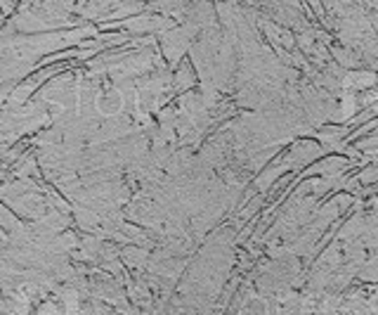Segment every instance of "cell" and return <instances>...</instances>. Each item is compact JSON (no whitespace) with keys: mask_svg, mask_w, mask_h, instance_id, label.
<instances>
[{"mask_svg":"<svg viewBox=\"0 0 378 315\" xmlns=\"http://www.w3.org/2000/svg\"><path fill=\"white\" fill-rule=\"evenodd\" d=\"M121 107H123V95L118 93L116 88H104L102 93H99V97H97V109L102 111V114H107V116H114V114H118L121 111Z\"/></svg>","mask_w":378,"mask_h":315,"instance_id":"cell-1","label":"cell"},{"mask_svg":"<svg viewBox=\"0 0 378 315\" xmlns=\"http://www.w3.org/2000/svg\"><path fill=\"white\" fill-rule=\"evenodd\" d=\"M267 313H270L267 301L263 297H251L246 304L241 306V311H239V315H267Z\"/></svg>","mask_w":378,"mask_h":315,"instance_id":"cell-2","label":"cell"}]
</instances>
